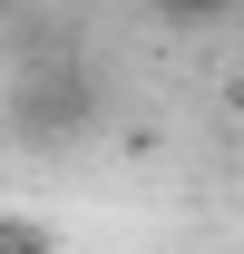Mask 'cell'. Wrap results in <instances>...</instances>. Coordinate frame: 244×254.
<instances>
[{
	"mask_svg": "<svg viewBox=\"0 0 244 254\" xmlns=\"http://www.w3.org/2000/svg\"><path fill=\"white\" fill-rule=\"evenodd\" d=\"M235 108H244V88H235Z\"/></svg>",
	"mask_w": 244,
	"mask_h": 254,
	"instance_id": "6da1fadb",
	"label": "cell"
}]
</instances>
